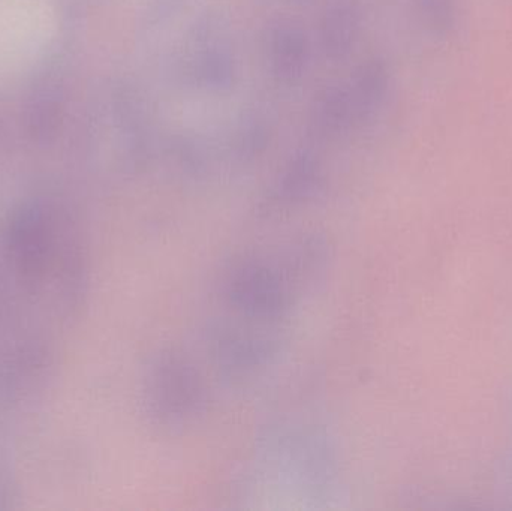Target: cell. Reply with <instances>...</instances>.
Listing matches in <instances>:
<instances>
[{
    "label": "cell",
    "instance_id": "cell-1",
    "mask_svg": "<svg viewBox=\"0 0 512 511\" xmlns=\"http://www.w3.org/2000/svg\"><path fill=\"white\" fill-rule=\"evenodd\" d=\"M86 287L83 233L63 210L27 207L0 225V411L45 389Z\"/></svg>",
    "mask_w": 512,
    "mask_h": 511
},
{
    "label": "cell",
    "instance_id": "cell-2",
    "mask_svg": "<svg viewBox=\"0 0 512 511\" xmlns=\"http://www.w3.org/2000/svg\"><path fill=\"white\" fill-rule=\"evenodd\" d=\"M56 27L51 0H0V80L33 68L50 48Z\"/></svg>",
    "mask_w": 512,
    "mask_h": 511
},
{
    "label": "cell",
    "instance_id": "cell-3",
    "mask_svg": "<svg viewBox=\"0 0 512 511\" xmlns=\"http://www.w3.org/2000/svg\"><path fill=\"white\" fill-rule=\"evenodd\" d=\"M429 12L436 26L450 29L456 17V0H429Z\"/></svg>",
    "mask_w": 512,
    "mask_h": 511
},
{
    "label": "cell",
    "instance_id": "cell-4",
    "mask_svg": "<svg viewBox=\"0 0 512 511\" xmlns=\"http://www.w3.org/2000/svg\"><path fill=\"white\" fill-rule=\"evenodd\" d=\"M15 500L14 477L8 464L0 458V509L8 507V501Z\"/></svg>",
    "mask_w": 512,
    "mask_h": 511
}]
</instances>
